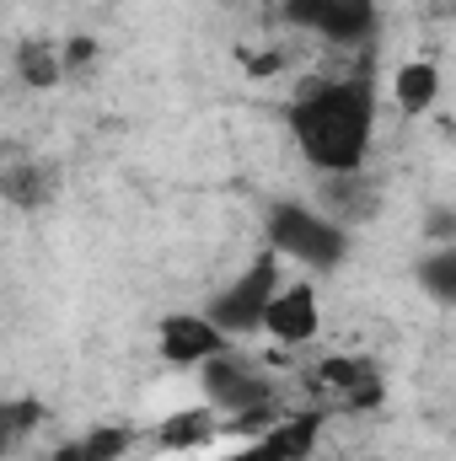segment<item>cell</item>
Segmentation results:
<instances>
[{
    "mask_svg": "<svg viewBox=\"0 0 456 461\" xmlns=\"http://www.w3.org/2000/svg\"><path fill=\"white\" fill-rule=\"evenodd\" d=\"M59 49H65V76L92 70V59H97V43H92V38H70V43H59Z\"/></svg>",
    "mask_w": 456,
    "mask_h": 461,
    "instance_id": "44dd1931",
    "label": "cell"
},
{
    "mask_svg": "<svg viewBox=\"0 0 456 461\" xmlns=\"http://www.w3.org/2000/svg\"><path fill=\"white\" fill-rule=\"evenodd\" d=\"M16 81L32 86V92H54V86L65 81V49L49 43V38L16 43Z\"/></svg>",
    "mask_w": 456,
    "mask_h": 461,
    "instance_id": "5bb4252c",
    "label": "cell"
},
{
    "mask_svg": "<svg viewBox=\"0 0 456 461\" xmlns=\"http://www.w3.org/2000/svg\"><path fill=\"white\" fill-rule=\"evenodd\" d=\"M376 70L360 59L343 76H317L290 97V140L301 150V161L317 177H339V172H365L370 161V140H376Z\"/></svg>",
    "mask_w": 456,
    "mask_h": 461,
    "instance_id": "6da1fadb",
    "label": "cell"
},
{
    "mask_svg": "<svg viewBox=\"0 0 456 461\" xmlns=\"http://www.w3.org/2000/svg\"><path fill=\"white\" fill-rule=\"evenodd\" d=\"M306 392L317 397V413H376L387 397V381L370 354H328L312 365Z\"/></svg>",
    "mask_w": 456,
    "mask_h": 461,
    "instance_id": "3957f363",
    "label": "cell"
},
{
    "mask_svg": "<svg viewBox=\"0 0 456 461\" xmlns=\"http://www.w3.org/2000/svg\"><path fill=\"white\" fill-rule=\"evenodd\" d=\"M424 236H430L435 247H451L456 241V210L451 204H430V210H424Z\"/></svg>",
    "mask_w": 456,
    "mask_h": 461,
    "instance_id": "d6986e66",
    "label": "cell"
},
{
    "mask_svg": "<svg viewBox=\"0 0 456 461\" xmlns=\"http://www.w3.org/2000/svg\"><path fill=\"white\" fill-rule=\"evenodd\" d=\"M263 333L279 348H306L323 333V301H317V285L312 279H296V285H279L269 317H263Z\"/></svg>",
    "mask_w": 456,
    "mask_h": 461,
    "instance_id": "ba28073f",
    "label": "cell"
},
{
    "mask_svg": "<svg viewBox=\"0 0 456 461\" xmlns=\"http://www.w3.org/2000/svg\"><path fill=\"white\" fill-rule=\"evenodd\" d=\"M54 188H59V172H54L49 161H38V156H16V161H5V172H0V194H5V204H16V210H43V204L54 199Z\"/></svg>",
    "mask_w": 456,
    "mask_h": 461,
    "instance_id": "8fae6325",
    "label": "cell"
},
{
    "mask_svg": "<svg viewBox=\"0 0 456 461\" xmlns=\"http://www.w3.org/2000/svg\"><path fill=\"white\" fill-rule=\"evenodd\" d=\"M274 5H279V0H274Z\"/></svg>",
    "mask_w": 456,
    "mask_h": 461,
    "instance_id": "603a6c76",
    "label": "cell"
},
{
    "mask_svg": "<svg viewBox=\"0 0 456 461\" xmlns=\"http://www.w3.org/2000/svg\"><path fill=\"white\" fill-rule=\"evenodd\" d=\"M129 446H134V429H129V424H97V429H87V435L54 446L49 461H118Z\"/></svg>",
    "mask_w": 456,
    "mask_h": 461,
    "instance_id": "9a60e30c",
    "label": "cell"
},
{
    "mask_svg": "<svg viewBox=\"0 0 456 461\" xmlns=\"http://www.w3.org/2000/svg\"><path fill=\"white\" fill-rule=\"evenodd\" d=\"M328 221H339L343 230L365 226V221H376V210H381V188H376V177L370 172H339V177H323L317 183V199H312Z\"/></svg>",
    "mask_w": 456,
    "mask_h": 461,
    "instance_id": "30bf717a",
    "label": "cell"
},
{
    "mask_svg": "<svg viewBox=\"0 0 456 461\" xmlns=\"http://www.w3.org/2000/svg\"><path fill=\"white\" fill-rule=\"evenodd\" d=\"M156 348H161V359H167L172 370H199L205 359L226 354L231 333L215 328L210 312H172V317L156 322Z\"/></svg>",
    "mask_w": 456,
    "mask_h": 461,
    "instance_id": "52a82bcc",
    "label": "cell"
},
{
    "mask_svg": "<svg viewBox=\"0 0 456 461\" xmlns=\"http://www.w3.org/2000/svg\"><path fill=\"white\" fill-rule=\"evenodd\" d=\"M279 16L333 49H365L376 38V0H279Z\"/></svg>",
    "mask_w": 456,
    "mask_h": 461,
    "instance_id": "8992f818",
    "label": "cell"
},
{
    "mask_svg": "<svg viewBox=\"0 0 456 461\" xmlns=\"http://www.w3.org/2000/svg\"><path fill=\"white\" fill-rule=\"evenodd\" d=\"M419 290L441 306H456V241L451 247H435L430 258H419Z\"/></svg>",
    "mask_w": 456,
    "mask_h": 461,
    "instance_id": "2e32d148",
    "label": "cell"
},
{
    "mask_svg": "<svg viewBox=\"0 0 456 461\" xmlns=\"http://www.w3.org/2000/svg\"><path fill=\"white\" fill-rule=\"evenodd\" d=\"M312 461H323V456H312Z\"/></svg>",
    "mask_w": 456,
    "mask_h": 461,
    "instance_id": "7402d4cb",
    "label": "cell"
},
{
    "mask_svg": "<svg viewBox=\"0 0 456 461\" xmlns=\"http://www.w3.org/2000/svg\"><path fill=\"white\" fill-rule=\"evenodd\" d=\"M290 413H285V402L274 397V402H258V408H247V413H231L226 419V435H242V440H258V435H269V429H279Z\"/></svg>",
    "mask_w": 456,
    "mask_h": 461,
    "instance_id": "ac0fdd59",
    "label": "cell"
},
{
    "mask_svg": "<svg viewBox=\"0 0 456 461\" xmlns=\"http://www.w3.org/2000/svg\"><path fill=\"white\" fill-rule=\"evenodd\" d=\"M392 103H397V113H408V118L430 113L441 103V65L435 59H403L392 70Z\"/></svg>",
    "mask_w": 456,
    "mask_h": 461,
    "instance_id": "4fadbf2b",
    "label": "cell"
},
{
    "mask_svg": "<svg viewBox=\"0 0 456 461\" xmlns=\"http://www.w3.org/2000/svg\"><path fill=\"white\" fill-rule=\"evenodd\" d=\"M215 435H226V419H221L210 402H199V408L167 413L150 440H156L161 451H199V446H215Z\"/></svg>",
    "mask_w": 456,
    "mask_h": 461,
    "instance_id": "7c38bea8",
    "label": "cell"
},
{
    "mask_svg": "<svg viewBox=\"0 0 456 461\" xmlns=\"http://www.w3.org/2000/svg\"><path fill=\"white\" fill-rule=\"evenodd\" d=\"M263 230L285 263H301L312 274H328L349 258V230L339 221H328L317 204H301V199H274L263 210Z\"/></svg>",
    "mask_w": 456,
    "mask_h": 461,
    "instance_id": "7a4b0ae2",
    "label": "cell"
},
{
    "mask_svg": "<svg viewBox=\"0 0 456 461\" xmlns=\"http://www.w3.org/2000/svg\"><path fill=\"white\" fill-rule=\"evenodd\" d=\"M199 392H205V402L231 419V413H247V408H258V402H274L279 397V381L263 370V365H252L247 354H215V359H205L199 365Z\"/></svg>",
    "mask_w": 456,
    "mask_h": 461,
    "instance_id": "5b68a950",
    "label": "cell"
},
{
    "mask_svg": "<svg viewBox=\"0 0 456 461\" xmlns=\"http://www.w3.org/2000/svg\"><path fill=\"white\" fill-rule=\"evenodd\" d=\"M323 424H328V413L301 408V413H290L279 429H269V435H258V440H242V446L221 461H312Z\"/></svg>",
    "mask_w": 456,
    "mask_h": 461,
    "instance_id": "9c48e42d",
    "label": "cell"
},
{
    "mask_svg": "<svg viewBox=\"0 0 456 461\" xmlns=\"http://www.w3.org/2000/svg\"><path fill=\"white\" fill-rule=\"evenodd\" d=\"M242 70L247 76H279L285 70V54L279 49H242Z\"/></svg>",
    "mask_w": 456,
    "mask_h": 461,
    "instance_id": "ffe728a7",
    "label": "cell"
},
{
    "mask_svg": "<svg viewBox=\"0 0 456 461\" xmlns=\"http://www.w3.org/2000/svg\"><path fill=\"white\" fill-rule=\"evenodd\" d=\"M279 252L269 247L263 258H252L236 279H231L226 290H215V301L205 306L210 317H215V328H226L231 339H247V333H263V317H269V306H274V295H279Z\"/></svg>",
    "mask_w": 456,
    "mask_h": 461,
    "instance_id": "277c9868",
    "label": "cell"
},
{
    "mask_svg": "<svg viewBox=\"0 0 456 461\" xmlns=\"http://www.w3.org/2000/svg\"><path fill=\"white\" fill-rule=\"evenodd\" d=\"M43 424V402H32V397H11L5 408H0V435H5V451H22L27 446V435Z\"/></svg>",
    "mask_w": 456,
    "mask_h": 461,
    "instance_id": "e0dca14e",
    "label": "cell"
}]
</instances>
